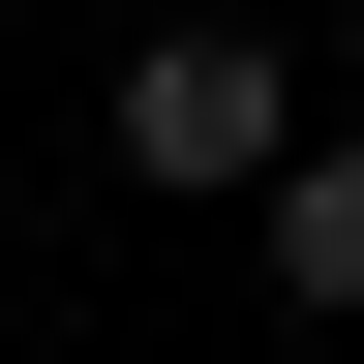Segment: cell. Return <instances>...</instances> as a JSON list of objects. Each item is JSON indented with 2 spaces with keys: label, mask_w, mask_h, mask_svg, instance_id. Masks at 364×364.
Instances as JSON below:
<instances>
[{
  "label": "cell",
  "mask_w": 364,
  "mask_h": 364,
  "mask_svg": "<svg viewBox=\"0 0 364 364\" xmlns=\"http://www.w3.org/2000/svg\"><path fill=\"white\" fill-rule=\"evenodd\" d=\"M122 152L152 182H273L304 152V61H273V31H152V61H122Z\"/></svg>",
  "instance_id": "obj_1"
},
{
  "label": "cell",
  "mask_w": 364,
  "mask_h": 364,
  "mask_svg": "<svg viewBox=\"0 0 364 364\" xmlns=\"http://www.w3.org/2000/svg\"><path fill=\"white\" fill-rule=\"evenodd\" d=\"M273 273H304V304L364 334V152H273Z\"/></svg>",
  "instance_id": "obj_2"
}]
</instances>
